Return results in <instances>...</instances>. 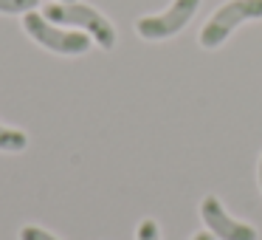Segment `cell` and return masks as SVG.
Here are the masks:
<instances>
[{
    "label": "cell",
    "mask_w": 262,
    "mask_h": 240,
    "mask_svg": "<svg viewBox=\"0 0 262 240\" xmlns=\"http://www.w3.org/2000/svg\"><path fill=\"white\" fill-rule=\"evenodd\" d=\"M42 14H46V20H51V23H57V26H76V29H82L85 34H91V40L96 43L99 48H104V51H110V48L116 46L113 23H110L102 12L88 6V3H76V0L74 3H51V6H46Z\"/></svg>",
    "instance_id": "1"
},
{
    "label": "cell",
    "mask_w": 262,
    "mask_h": 240,
    "mask_svg": "<svg viewBox=\"0 0 262 240\" xmlns=\"http://www.w3.org/2000/svg\"><path fill=\"white\" fill-rule=\"evenodd\" d=\"M248 20H262V0H228L211 14L200 29V46L214 51L231 37L237 26Z\"/></svg>",
    "instance_id": "2"
},
{
    "label": "cell",
    "mask_w": 262,
    "mask_h": 240,
    "mask_svg": "<svg viewBox=\"0 0 262 240\" xmlns=\"http://www.w3.org/2000/svg\"><path fill=\"white\" fill-rule=\"evenodd\" d=\"M23 29L34 43H40L42 48H48V51H54V54L76 57V54L91 51V34H85V31H65V29H59L57 23L46 20V14H40V12L26 14Z\"/></svg>",
    "instance_id": "3"
},
{
    "label": "cell",
    "mask_w": 262,
    "mask_h": 240,
    "mask_svg": "<svg viewBox=\"0 0 262 240\" xmlns=\"http://www.w3.org/2000/svg\"><path fill=\"white\" fill-rule=\"evenodd\" d=\"M200 0H172V6L161 14H147L136 20V31L144 40H169L178 31L189 26V20L198 14Z\"/></svg>",
    "instance_id": "4"
},
{
    "label": "cell",
    "mask_w": 262,
    "mask_h": 240,
    "mask_svg": "<svg viewBox=\"0 0 262 240\" xmlns=\"http://www.w3.org/2000/svg\"><path fill=\"white\" fill-rule=\"evenodd\" d=\"M200 215H203L206 229H209L217 240H256L259 237V232H256L254 226H248V223H243V221L228 215V212L223 209L220 198H214V195H206L203 198Z\"/></svg>",
    "instance_id": "5"
},
{
    "label": "cell",
    "mask_w": 262,
    "mask_h": 240,
    "mask_svg": "<svg viewBox=\"0 0 262 240\" xmlns=\"http://www.w3.org/2000/svg\"><path fill=\"white\" fill-rule=\"evenodd\" d=\"M29 138H26L23 130H14V127H3L0 125V150H6V153H20L26 150Z\"/></svg>",
    "instance_id": "6"
},
{
    "label": "cell",
    "mask_w": 262,
    "mask_h": 240,
    "mask_svg": "<svg viewBox=\"0 0 262 240\" xmlns=\"http://www.w3.org/2000/svg\"><path fill=\"white\" fill-rule=\"evenodd\" d=\"M40 6V0H0V14H29Z\"/></svg>",
    "instance_id": "7"
},
{
    "label": "cell",
    "mask_w": 262,
    "mask_h": 240,
    "mask_svg": "<svg viewBox=\"0 0 262 240\" xmlns=\"http://www.w3.org/2000/svg\"><path fill=\"white\" fill-rule=\"evenodd\" d=\"M136 234H138V240H161V229L155 221H141Z\"/></svg>",
    "instance_id": "8"
},
{
    "label": "cell",
    "mask_w": 262,
    "mask_h": 240,
    "mask_svg": "<svg viewBox=\"0 0 262 240\" xmlns=\"http://www.w3.org/2000/svg\"><path fill=\"white\" fill-rule=\"evenodd\" d=\"M20 240H57V237H54L51 232H46V229H40V226H23Z\"/></svg>",
    "instance_id": "9"
},
{
    "label": "cell",
    "mask_w": 262,
    "mask_h": 240,
    "mask_svg": "<svg viewBox=\"0 0 262 240\" xmlns=\"http://www.w3.org/2000/svg\"><path fill=\"white\" fill-rule=\"evenodd\" d=\"M192 240H214V234H211V232H200V234H194Z\"/></svg>",
    "instance_id": "10"
},
{
    "label": "cell",
    "mask_w": 262,
    "mask_h": 240,
    "mask_svg": "<svg viewBox=\"0 0 262 240\" xmlns=\"http://www.w3.org/2000/svg\"><path fill=\"white\" fill-rule=\"evenodd\" d=\"M259 187H262V158H259Z\"/></svg>",
    "instance_id": "11"
},
{
    "label": "cell",
    "mask_w": 262,
    "mask_h": 240,
    "mask_svg": "<svg viewBox=\"0 0 262 240\" xmlns=\"http://www.w3.org/2000/svg\"><path fill=\"white\" fill-rule=\"evenodd\" d=\"M59 3H74V0H59Z\"/></svg>",
    "instance_id": "12"
}]
</instances>
